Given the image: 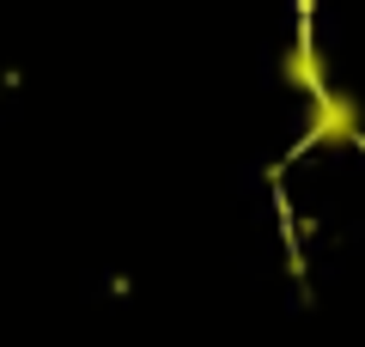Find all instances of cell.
Masks as SVG:
<instances>
[{"label": "cell", "instance_id": "obj_1", "mask_svg": "<svg viewBox=\"0 0 365 347\" xmlns=\"http://www.w3.org/2000/svg\"><path fill=\"white\" fill-rule=\"evenodd\" d=\"M365 141V104L353 91L329 86L323 98L304 104V146H353Z\"/></svg>", "mask_w": 365, "mask_h": 347}, {"label": "cell", "instance_id": "obj_2", "mask_svg": "<svg viewBox=\"0 0 365 347\" xmlns=\"http://www.w3.org/2000/svg\"><path fill=\"white\" fill-rule=\"evenodd\" d=\"M280 86H292L304 104L329 91V67H323V55H317L311 37H292V49L280 55Z\"/></svg>", "mask_w": 365, "mask_h": 347}]
</instances>
